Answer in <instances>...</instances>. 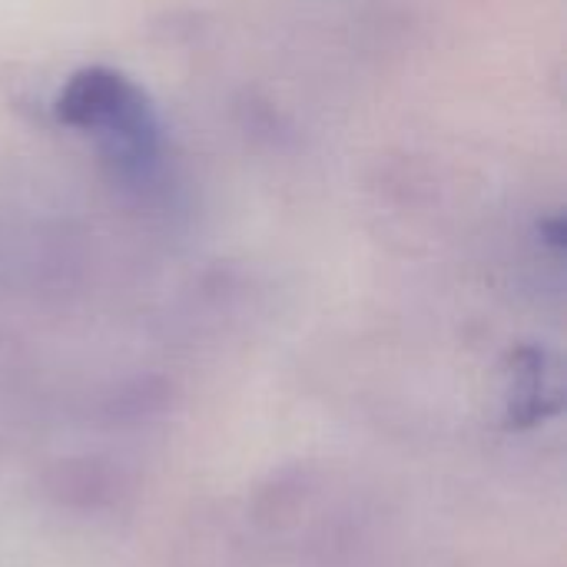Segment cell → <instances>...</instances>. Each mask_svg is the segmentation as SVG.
I'll list each match as a JSON object with an SVG mask.
<instances>
[{
  "mask_svg": "<svg viewBox=\"0 0 567 567\" xmlns=\"http://www.w3.org/2000/svg\"><path fill=\"white\" fill-rule=\"evenodd\" d=\"M558 399L545 385V362L542 355H522L515 369V385H512V402H508V429H528L542 415L555 412Z\"/></svg>",
  "mask_w": 567,
  "mask_h": 567,
  "instance_id": "2",
  "label": "cell"
},
{
  "mask_svg": "<svg viewBox=\"0 0 567 567\" xmlns=\"http://www.w3.org/2000/svg\"><path fill=\"white\" fill-rule=\"evenodd\" d=\"M60 116L96 133L123 166H143L156 150V123L143 96L116 73L90 70L60 96Z\"/></svg>",
  "mask_w": 567,
  "mask_h": 567,
  "instance_id": "1",
  "label": "cell"
}]
</instances>
